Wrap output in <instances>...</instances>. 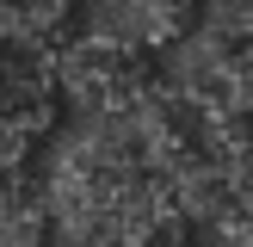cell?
Returning <instances> with one entry per match:
<instances>
[{
  "mask_svg": "<svg viewBox=\"0 0 253 247\" xmlns=\"http://www.w3.org/2000/svg\"><path fill=\"white\" fill-rule=\"evenodd\" d=\"M56 43L62 37L31 31H0V130L12 136H43L62 111L56 93Z\"/></svg>",
  "mask_w": 253,
  "mask_h": 247,
  "instance_id": "cell-1",
  "label": "cell"
},
{
  "mask_svg": "<svg viewBox=\"0 0 253 247\" xmlns=\"http://www.w3.org/2000/svg\"><path fill=\"white\" fill-rule=\"evenodd\" d=\"M185 6H204V0H185Z\"/></svg>",
  "mask_w": 253,
  "mask_h": 247,
  "instance_id": "cell-3",
  "label": "cell"
},
{
  "mask_svg": "<svg viewBox=\"0 0 253 247\" xmlns=\"http://www.w3.org/2000/svg\"><path fill=\"white\" fill-rule=\"evenodd\" d=\"M198 6L185 0H74V37H93V43L130 49V56H155L173 49L192 31Z\"/></svg>",
  "mask_w": 253,
  "mask_h": 247,
  "instance_id": "cell-2",
  "label": "cell"
}]
</instances>
